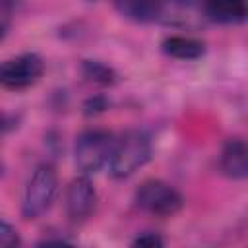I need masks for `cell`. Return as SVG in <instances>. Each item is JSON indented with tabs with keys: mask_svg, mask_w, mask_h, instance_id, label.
<instances>
[{
	"mask_svg": "<svg viewBox=\"0 0 248 248\" xmlns=\"http://www.w3.org/2000/svg\"><path fill=\"white\" fill-rule=\"evenodd\" d=\"M56 192H58V174L54 167L48 163L39 165L25 184L23 200H21V215L25 219L41 217L52 205Z\"/></svg>",
	"mask_w": 248,
	"mask_h": 248,
	"instance_id": "3957f363",
	"label": "cell"
},
{
	"mask_svg": "<svg viewBox=\"0 0 248 248\" xmlns=\"http://www.w3.org/2000/svg\"><path fill=\"white\" fill-rule=\"evenodd\" d=\"M114 8L134 23H153L163 16L161 0H114Z\"/></svg>",
	"mask_w": 248,
	"mask_h": 248,
	"instance_id": "ba28073f",
	"label": "cell"
},
{
	"mask_svg": "<svg viewBox=\"0 0 248 248\" xmlns=\"http://www.w3.org/2000/svg\"><path fill=\"white\" fill-rule=\"evenodd\" d=\"M205 14L215 23L236 25L246 19V2L244 0H205Z\"/></svg>",
	"mask_w": 248,
	"mask_h": 248,
	"instance_id": "9c48e42d",
	"label": "cell"
},
{
	"mask_svg": "<svg viewBox=\"0 0 248 248\" xmlns=\"http://www.w3.org/2000/svg\"><path fill=\"white\" fill-rule=\"evenodd\" d=\"M151 159V140L141 130H128L114 140L108 170L114 178H128Z\"/></svg>",
	"mask_w": 248,
	"mask_h": 248,
	"instance_id": "6da1fadb",
	"label": "cell"
},
{
	"mask_svg": "<svg viewBox=\"0 0 248 248\" xmlns=\"http://www.w3.org/2000/svg\"><path fill=\"white\" fill-rule=\"evenodd\" d=\"M81 74L87 81L95 83V85H114L118 79V74L114 72L112 66L101 62V60H83L81 62Z\"/></svg>",
	"mask_w": 248,
	"mask_h": 248,
	"instance_id": "8fae6325",
	"label": "cell"
},
{
	"mask_svg": "<svg viewBox=\"0 0 248 248\" xmlns=\"http://www.w3.org/2000/svg\"><path fill=\"white\" fill-rule=\"evenodd\" d=\"M165 244V240L157 234V232H141L132 240V246H140V248H161Z\"/></svg>",
	"mask_w": 248,
	"mask_h": 248,
	"instance_id": "5bb4252c",
	"label": "cell"
},
{
	"mask_svg": "<svg viewBox=\"0 0 248 248\" xmlns=\"http://www.w3.org/2000/svg\"><path fill=\"white\" fill-rule=\"evenodd\" d=\"M97 205V190L87 174H79L70 180L64 192L66 215L74 223H83L91 217Z\"/></svg>",
	"mask_w": 248,
	"mask_h": 248,
	"instance_id": "8992f818",
	"label": "cell"
},
{
	"mask_svg": "<svg viewBox=\"0 0 248 248\" xmlns=\"http://www.w3.org/2000/svg\"><path fill=\"white\" fill-rule=\"evenodd\" d=\"M4 37H6V27H4L2 23H0V41H2Z\"/></svg>",
	"mask_w": 248,
	"mask_h": 248,
	"instance_id": "2e32d148",
	"label": "cell"
},
{
	"mask_svg": "<svg viewBox=\"0 0 248 248\" xmlns=\"http://www.w3.org/2000/svg\"><path fill=\"white\" fill-rule=\"evenodd\" d=\"M219 167L221 172L231 180H244L248 176V147L244 140L232 138L223 145Z\"/></svg>",
	"mask_w": 248,
	"mask_h": 248,
	"instance_id": "52a82bcc",
	"label": "cell"
},
{
	"mask_svg": "<svg viewBox=\"0 0 248 248\" xmlns=\"http://www.w3.org/2000/svg\"><path fill=\"white\" fill-rule=\"evenodd\" d=\"M134 202L141 211L155 217H172L184 205L182 194L172 184L159 178L143 180L134 194Z\"/></svg>",
	"mask_w": 248,
	"mask_h": 248,
	"instance_id": "277c9868",
	"label": "cell"
},
{
	"mask_svg": "<svg viewBox=\"0 0 248 248\" xmlns=\"http://www.w3.org/2000/svg\"><path fill=\"white\" fill-rule=\"evenodd\" d=\"M108 108V99L103 95H93L83 103V114L85 116H97Z\"/></svg>",
	"mask_w": 248,
	"mask_h": 248,
	"instance_id": "4fadbf2b",
	"label": "cell"
},
{
	"mask_svg": "<svg viewBox=\"0 0 248 248\" xmlns=\"http://www.w3.org/2000/svg\"><path fill=\"white\" fill-rule=\"evenodd\" d=\"M8 124H10V122H8V118H6L4 114H0V134L6 130V126H8Z\"/></svg>",
	"mask_w": 248,
	"mask_h": 248,
	"instance_id": "9a60e30c",
	"label": "cell"
},
{
	"mask_svg": "<svg viewBox=\"0 0 248 248\" xmlns=\"http://www.w3.org/2000/svg\"><path fill=\"white\" fill-rule=\"evenodd\" d=\"M161 48L167 56L176 60H198L205 54V43L202 39L184 37V35H170L161 43Z\"/></svg>",
	"mask_w": 248,
	"mask_h": 248,
	"instance_id": "30bf717a",
	"label": "cell"
},
{
	"mask_svg": "<svg viewBox=\"0 0 248 248\" xmlns=\"http://www.w3.org/2000/svg\"><path fill=\"white\" fill-rule=\"evenodd\" d=\"M45 72V62L35 52H23L0 64V85L6 89H27L35 85Z\"/></svg>",
	"mask_w": 248,
	"mask_h": 248,
	"instance_id": "5b68a950",
	"label": "cell"
},
{
	"mask_svg": "<svg viewBox=\"0 0 248 248\" xmlns=\"http://www.w3.org/2000/svg\"><path fill=\"white\" fill-rule=\"evenodd\" d=\"M116 136L103 128L83 130L74 143V161L81 174H95L108 165Z\"/></svg>",
	"mask_w": 248,
	"mask_h": 248,
	"instance_id": "7a4b0ae2",
	"label": "cell"
},
{
	"mask_svg": "<svg viewBox=\"0 0 248 248\" xmlns=\"http://www.w3.org/2000/svg\"><path fill=\"white\" fill-rule=\"evenodd\" d=\"M19 244H21V236H19L17 229L12 223L0 219V246L12 248V246H19Z\"/></svg>",
	"mask_w": 248,
	"mask_h": 248,
	"instance_id": "7c38bea8",
	"label": "cell"
}]
</instances>
